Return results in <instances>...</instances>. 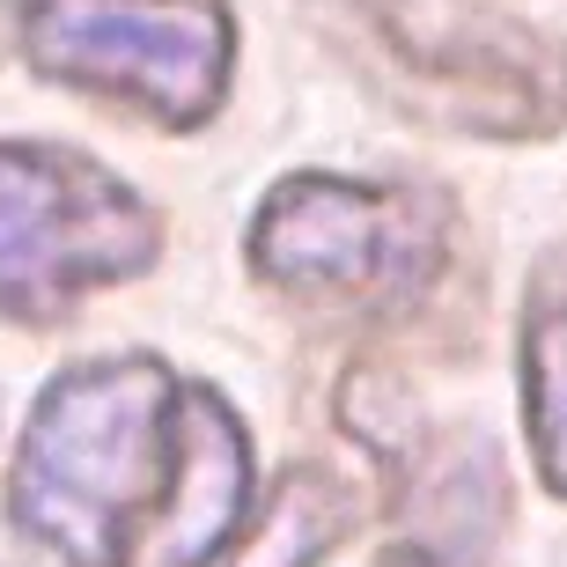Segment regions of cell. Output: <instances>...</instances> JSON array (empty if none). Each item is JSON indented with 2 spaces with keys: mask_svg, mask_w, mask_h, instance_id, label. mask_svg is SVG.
Segmentation results:
<instances>
[{
  "mask_svg": "<svg viewBox=\"0 0 567 567\" xmlns=\"http://www.w3.org/2000/svg\"><path fill=\"white\" fill-rule=\"evenodd\" d=\"M155 258L163 214L111 163L60 141H0V324H66Z\"/></svg>",
  "mask_w": 567,
  "mask_h": 567,
  "instance_id": "cell-5",
  "label": "cell"
},
{
  "mask_svg": "<svg viewBox=\"0 0 567 567\" xmlns=\"http://www.w3.org/2000/svg\"><path fill=\"white\" fill-rule=\"evenodd\" d=\"M177 435H185L177 480H169V502L141 538L133 567H214V553L244 530V508H251V435L214 383H185Z\"/></svg>",
  "mask_w": 567,
  "mask_h": 567,
  "instance_id": "cell-6",
  "label": "cell"
},
{
  "mask_svg": "<svg viewBox=\"0 0 567 567\" xmlns=\"http://www.w3.org/2000/svg\"><path fill=\"white\" fill-rule=\"evenodd\" d=\"M258 288L317 317H413L457 266V207L427 185H354L295 169L244 229Z\"/></svg>",
  "mask_w": 567,
  "mask_h": 567,
  "instance_id": "cell-3",
  "label": "cell"
},
{
  "mask_svg": "<svg viewBox=\"0 0 567 567\" xmlns=\"http://www.w3.org/2000/svg\"><path fill=\"white\" fill-rule=\"evenodd\" d=\"M302 16L405 126L494 147L567 133V44L502 0H302Z\"/></svg>",
  "mask_w": 567,
  "mask_h": 567,
  "instance_id": "cell-2",
  "label": "cell"
},
{
  "mask_svg": "<svg viewBox=\"0 0 567 567\" xmlns=\"http://www.w3.org/2000/svg\"><path fill=\"white\" fill-rule=\"evenodd\" d=\"M8 30L38 82L163 133H199L236 82L229 0H8Z\"/></svg>",
  "mask_w": 567,
  "mask_h": 567,
  "instance_id": "cell-4",
  "label": "cell"
},
{
  "mask_svg": "<svg viewBox=\"0 0 567 567\" xmlns=\"http://www.w3.org/2000/svg\"><path fill=\"white\" fill-rule=\"evenodd\" d=\"M354 516L361 502L332 464H288L266 508L251 516V530L214 553V567H324L332 546L354 530Z\"/></svg>",
  "mask_w": 567,
  "mask_h": 567,
  "instance_id": "cell-8",
  "label": "cell"
},
{
  "mask_svg": "<svg viewBox=\"0 0 567 567\" xmlns=\"http://www.w3.org/2000/svg\"><path fill=\"white\" fill-rule=\"evenodd\" d=\"M524 427L538 486L567 502V244L524 288Z\"/></svg>",
  "mask_w": 567,
  "mask_h": 567,
  "instance_id": "cell-9",
  "label": "cell"
},
{
  "mask_svg": "<svg viewBox=\"0 0 567 567\" xmlns=\"http://www.w3.org/2000/svg\"><path fill=\"white\" fill-rule=\"evenodd\" d=\"M185 377L155 354L74 361L38 391L8 480L0 524L30 567H133L177 480Z\"/></svg>",
  "mask_w": 567,
  "mask_h": 567,
  "instance_id": "cell-1",
  "label": "cell"
},
{
  "mask_svg": "<svg viewBox=\"0 0 567 567\" xmlns=\"http://www.w3.org/2000/svg\"><path fill=\"white\" fill-rule=\"evenodd\" d=\"M405 530L377 567H494L502 546V457L486 435H450L413 464Z\"/></svg>",
  "mask_w": 567,
  "mask_h": 567,
  "instance_id": "cell-7",
  "label": "cell"
}]
</instances>
